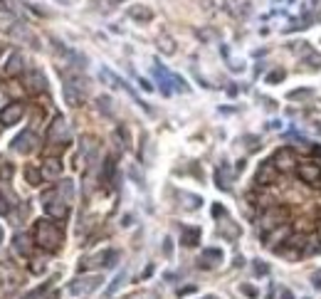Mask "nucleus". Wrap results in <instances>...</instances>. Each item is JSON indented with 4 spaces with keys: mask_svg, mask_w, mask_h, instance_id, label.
Returning <instances> with one entry per match:
<instances>
[{
    "mask_svg": "<svg viewBox=\"0 0 321 299\" xmlns=\"http://www.w3.org/2000/svg\"><path fill=\"white\" fill-rule=\"evenodd\" d=\"M0 242H3V228H0Z\"/></svg>",
    "mask_w": 321,
    "mask_h": 299,
    "instance_id": "obj_36",
    "label": "nucleus"
},
{
    "mask_svg": "<svg viewBox=\"0 0 321 299\" xmlns=\"http://www.w3.org/2000/svg\"><path fill=\"white\" fill-rule=\"evenodd\" d=\"M47 141H52V143H67V141H69V124H67L62 117H57V119L50 124V129H47Z\"/></svg>",
    "mask_w": 321,
    "mask_h": 299,
    "instance_id": "obj_7",
    "label": "nucleus"
},
{
    "mask_svg": "<svg viewBox=\"0 0 321 299\" xmlns=\"http://www.w3.org/2000/svg\"><path fill=\"white\" fill-rule=\"evenodd\" d=\"M272 163H274L279 171H292V166L297 163L292 148H279V151L274 154V161H272Z\"/></svg>",
    "mask_w": 321,
    "mask_h": 299,
    "instance_id": "obj_14",
    "label": "nucleus"
},
{
    "mask_svg": "<svg viewBox=\"0 0 321 299\" xmlns=\"http://www.w3.org/2000/svg\"><path fill=\"white\" fill-rule=\"evenodd\" d=\"M15 252H20V255H27L30 252V238L25 235V233H20V235H15Z\"/></svg>",
    "mask_w": 321,
    "mask_h": 299,
    "instance_id": "obj_21",
    "label": "nucleus"
},
{
    "mask_svg": "<svg viewBox=\"0 0 321 299\" xmlns=\"http://www.w3.org/2000/svg\"><path fill=\"white\" fill-rule=\"evenodd\" d=\"M304 62H306L309 67H314V69H321V55H319V52H314V50H309V52H306Z\"/></svg>",
    "mask_w": 321,
    "mask_h": 299,
    "instance_id": "obj_27",
    "label": "nucleus"
},
{
    "mask_svg": "<svg viewBox=\"0 0 321 299\" xmlns=\"http://www.w3.org/2000/svg\"><path fill=\"white\" fill-rule=\"evenodd\" d=\"M297 176H299L304 183L316 185V183L321 180V168H319L316 163H299V166H297Z\"/></svg>",
    "mask_w": 321,
    "mask_h": 299,
    "instance_id": "obj_10",
    "label": "nucleus"
},
{
    "mask_svg": "<svg viewBox=\"0 0 321 299\" xmlns=\"http://www.w3.org/2000/svg\"><path fill=\"white\" fill-rule=\"evenodd\" d=\"M27 215H30V205H27V203H22V205H20L15 213H10V220L15 222V225H20V222H22V218H27Z\"/></svg>",
    "mask_w": 321,
    "mask_h": 299,
    "instance_id": "obj_25",
    "label": "nucleus"
},
{
    "mask_svg": "<svg viewBox=\"0 0 321 299\" xmlns=\"http://www.w3.org/2000/svg\"><path fill=\"white\" fill-rule=\"evenodd\" d=\"M306 97H311V89H294V92H289V99H292V101L306 99Z\"/></svg>",
    "mask_w": 321,
    "mask_h": 299,
    "instance_id": "obj_30",
    "label": "nucleus"
},
{
    "mask_svg": "<svg viewBox=\"0 0 321 299\" xmlns=\"http://www.w3.org/2000/svg\"><path fill=\"white\" fill-rule=\"evenodd\" d=\"M99 282H101V277H99V275H94V277H79V279L69 282L67 292H69L72 297H82V294H87V292L97 289V287H99Z\"/></svg>",
    "mask_w": 321,
    "mask_h": 299,
    "instance_id": "obj_5",
    "label": "nucleus"
},
{
    "mask_svg": "<svg viewBox=\"0 0 321 299\" xmlns=\"http://www.w3.org/2000/svg\"><path fill=\"white\" fill-rule=\"evenodd\" d=\"M218 185H220L222 191H230V180L225 178V168H222V166L218 168Z\"/></svg>",
    "mask_w": 321,
    "mask_h": 299,
    "instance_id": "obj_29",
    "label": "nucleus"
},
{
    "mask_svg": "<svg viewBox=\"0 0 321 299\" xmlns=\"http://www.w3.org/2000/svg\"><path fill=\"white\" fill-rule=\"evenodd\" d=\"M222 213H225V210H222V205H213V215H215V218H220Z\"/></svg>",
    "mask_w": 321,
    "mask_h": 299,
    "instance_id": "obj_33",
    "label": "nucleus"
},
{
    "mask_svg": "<svg viewBox=\"0 0 321 299\" xmlns=\"http://www.w3.org/2000/svg\"><path fill=\"white\" fill-rule=\"evenodd\" d=\"M284 220H287V210H284V208H272V210H267V213H264L262 225H264L267 230H269V228L274 230L277 225H282Z\"/></svg>",
    "mask_w": 321,
    "mask_h": 299,
    "instance_id": "obj_11",
    "label": "nucleus"
},
{
    "mask_svg": "<svg viewBox=\"0 0 321 299\" xmlns=\"http://www.w3.org/2000/svg\"><path fill=\"white\" fill-rule=\"evenodd\" d=\"M282 80H284V69H274V72L267 74V82L269 84H277V82H282Z\"/></svg>",
    "mask_w": 321,
    "mask_h": 299,
    "instance_id": "obj_28",
    "label": "nucleus"
},
{
    "mask_svg": "<svg viewBox=\"0 0 321 299\" xmlns=\"http://www.w3.org/2000/svg\"><path fill=\"white\" fill-rule=\"evenodd\" d=\"M116 259H119L116 250H101V252L87 257L84 262H82V267L84 270H89V267H111V265H116Z\"/></svg>",
    "mask_w": 321,
    "mask_h": 299,
    "instance_id": "obj_4",
    "label": "nucleus"
},
{
    "mask_svg": "<svg viewBox=\"0 0 321 299\" xmlns=\"http://www.w3.org/2000/svg\"><path fill=\"white\" fill-rule=\"evenodd\" d=\"M129 18L131 20H136V22H151L153 20V10L148 8V5H131L129 8Z\"/></svg>",
    "mask_w": 321,
    "mask_h": 299,
    "instance_id": "obj_17",
    "label": "nucleus"
},
{
    "mask_svg": "<svg viewBox=\"0 0 321 299\" xmlns=\"http://www.w3.org/2000/svg\"><path fill=\"white\" fill-rule=\"evenodd\" d=\"M3 213H8V200H5L3 193H0V215H3Z\"/></svg>",
    "mask_w": 321,
    "mask_h": 299,
    "instance_id": "obj_32",
    "label": "nucleus"
},
{
    "mask_svg": "<svg viewBox=\"0 0 321 299\" xmlns=\"http://www.w3.org/2000/svg\"><path fill=\"white\" fill-rule=\"evenodd\" d=\"M316 131H319V134H321V124H319V121H316Z\"/></svg>",
    "mask_w": 321,
    "mask_h": 299,
    "instance_id": "obj_35",
    "label": "nucleus"
},
{
    "mask_svg": "<svg viewBox=\"0 0 321 299\" xmlns=\"http://www.w3.org/2000/svg\"><path fill=\"white\" fill-rule=\"evenodd\" d=\"M22 80H25V89L32 94H40V92L47 89V77L40 69H27Z\"/></svg>",
    "mask_w": 321,
    "mask_h": 299,
    "instance_id": "obj_6",
    "label": "nucleus"
},
{
    "mask_svg": "<svg viewBox=\"0 0 321 299\" xmlns=\"http://www.w3.org/2000/svg\"><path fill=\"white\" fill-rule=\"evenodd\" d=\"M260 185H272L274 180H277V166L272 163V161H264L262 166H260V171H257V178H255Z\"/></svg>",
    "mask_w": 321,
    "mask_h": 299,
    "instance_id": "obj_13",
    "label": "nucleus"
},
{
    "mask_svg": "<svg viewBox=\"0 0 321 299\" xmlns=\"http://www.w3.org/2000/svg\"><path fill=\"white\" fill-rule=\"evenodd\" d=\"M316 20H321V13H319V15H316Z\"/></svg>",
    "mask_w": 321,
    "mask_h": 299,
    "instance_id": "obj_37",
    "label": "nucleus"
},
{
    "mask_svg": "<svg viewBox=\"0 0 321 299\" xmlns=\"http://www.w3.org/2000/svg\"><path fill=\"white\" fill-rule=\"evenodd\" d=\"M282 299H294V297H292V292H287V289H284V292H282Z\"/></svg>",
    "mask_w": 321,
    "mask_h": 299,
    "instance_id": "obj_34",
    "label": "nucleus"
},
{
    "mask_svg": "<svg viewBox=\"0 0 321 299\" xmlns=\"http://www.w3.org/2000/svg\"><path fill=\"white\" fill-rule=\"evenodd\" d=\"M87 99V80L84 77H69L64 82V101L69 106H82Z\"/></svg>",
    "mask_w": 321,
    "mask_h": 299,
    "instance_id": "obj_2",
    "label": "nucleus"
},
{
    "mask_svg": "<svg viewBox=\"0 0 321 299\" xmlns=\"http://www.w3.org/2000/svg\"><path fill=\"white\" fill-rule=\"evenodd\" d=\"M158 42H160V45H158V47H160V52H166V55H173V52H176V42L171 40V37L160 35V37H158Z\"/></svg>",
    "mask_w": 321,
    "mask_h": 299,
    "instance_id": "obj_24",
    "label": "nucleus"
},
{
    "mask_svg": "<svg viewBox=\"0 0 321 299\" xmlns=\"http://www.w3.org/2000/svg\"><path fill=\"white\" fill-rule=\"evenodd\" d=\"M42 205H45V210H47V215H52V218H67V200L57 193V191H50V193H45L42 196Z\"/></svg>",
    "mask_w": 321,
    "mask_h": 299,
    "instance_id": "obj_3",
    "label": "nucleus"
},
{
    "mask_svg": "<svg viewBox=\"0 0 321 299\" xmlns=\"http://www.w3.org/2000/svg\"><path fill=\"white\" fill-rule=\"evenodd\" d=\"M35 242L45 250H57L62 242V230L55 225L52 220H37L35 225Z\"/></svg>",
    "mask_w": 321,
    "mask_h": 299,
    "instance_id": "obj_1",
    "label": "nucleus"
},
{
    "mask_svg": "<svg viewBox=\"0 0 321 299\" xmlns=\"http://www.w3.org/2000/svg\"><path fill=\"white\" fill-rule=\"evenodd\" d=\"M18 25V18L13 13H0V32H10Z\"/></svg>",
    "mask_w": 321,
    "mask_h": 299,
    "instance_id": "obj_18",
    "label": "nucleus"
},
{
    "mask_svg": "<svg viewBox=\"0 0 321 299\" xmlns=\"http://www.w3.org/2000/svg\"><path fill=\"white\" fill-rule=\"evenodd\" d=\"M22 114H25V106L20 101H13V104L0 109V124H3V126H13V124H18L22 119Z\"/></svg>",
    "mask_w": 321,
    "mask_h": 299,
    "instance_id": "obj_8",
    "label": "nucleus"
},
{
    "mask_svg": "<svg viewBox=\"0 0 321 299\" xmlns=\"http://www.w3.org/2000/svg\"><path fill=\"white\" fill-rule=\"evenodd\" d=\"M227 10L235 18H247L252 10V0H227Z\"/></svg>",
    "mask_w": 321,
    "mask_h": 299,
    "instance_id": "obj_15",
    "label": "nucleus"
},
{
    "mask_svg": "<svg viewBox=\"0 0 321 299\" xmlns=\"http://www.w3.org/2000/svg\"><path fill=\"white\" fill-rule=\"evenodd\" d=\"M319 230H321V222H319Z\"/></svg>",
    "mask_w": 321,
    "mask_h": 299,
    "instance_id": "obj_38",
    "label": "nucleus"
},
{
    "mask_svg": "<svg viewBox=\"0 0 321 299\" xmlns=\"http://www.w3.org/2000/svg\"><path fill=\"white\" fill-rule=\"evenodd\" d=\"M3 72L8 74V77L20 74V72H22V55H20V52H10V57H8L5 64H3Z\"/></svg>",
    "mask_w": 321,
    "mask_h": 299,
    "instance_id": "obj_16",
    "label": "nucleus"
},
{
    "mask_svg": "<svg viewBox=\"0 0 321 299\" xmlns=\"http://www.w3.org/2000/svg\"><path fill=\"white\" fill-rule=\"evenodd\" d=\"M220 262H222V250H218V247H208L203 255H200V259H198V265L203 267V270L215 267V265H220Z\"/></svg>",
    "mask_w": 321,
    "mask_h": 299,
    "instance_id": "obj_12",
    "label": "nucleus"
},
{
    "mask_svg": "<svg viewBox=\"0 0 321 299\" xmlns=\"http://www.w3.org/2000/svg\"><path fill=\"white\" fill-rule=\"evenodd\" d=\"M42 173H45L47 178H57V176L62 173V163H60V161H55V159H50V161H45Z\"/></svg>",
    "mask_w": 321,
    "mask_h": 299,
    "instance_id": "obj_19",
    "label": "nucleus"
},
{
    "mask_svg": "<svg viewBox=\"0 0 321 299\" xmlns=\"http://www.w3.org/2000/svg\"><path fill=\"white\" fill-rule=\"evenodd\" d=\"M255 272H257V275H267V272H269V267L262 262V259H255Z\"/></svg>",
    "mask_w": 321,
    "mask_h": 299,
    "instance_id": "obj_31",
    "label": "nucleus"
},
{
    "mask_svg": "<svg viewBox=\"0 0 321 299\" xmlns=\"http://www.w3.org/2000/svg\"><path fill=\"white\" fill-rule=\"evenodd\" d=\"M124 279H126V272H119V275H116V279H114V282H111V284L106 287V292H104V297H111V294H114V292H116L119 287H121V284H124Z\"/></svg>",
    "mask_w": 321,
    "mask_h": 299,
    "instance_id": "obj_26",
    "label": "nucleus"
},
{
    "mask_svg": "<svg viewBox=\"0 0 321 299\" xmlns=\"http://www.w3.org/2000/svg\"><path fill=\"white\" fill-rule=\"evenodd\" d=\"M208 299H215V297H208Z\"/></svg>",
    "mask_w": 321,
    "mask_h": 299,
    "instance_id": "obj_39",
    "label": "nucleus"
},
{
    "mask_svg": "<svg viewBox=\"0 0 321 299\" xmlns=\"http://www.w3.org/2000/svg\"><path fill=\"white\" fill-rule=\"evenodd\" d=\"M25 178H27L30 185H40V183H42V173H40L35 166H27V168H25Z\"/></svg>",
    "mask_w": 321,
    "mask_h": 299,
    "instance_id": "obj_23",
    "label": "nucleus"
},
{
    "mask_svg": "<svg viewBox=\"0 0 321 299\" xmlns=\"http://www.w3.org/2000/svg\"><path fill=\"white\" fill-rule=\"evenodd\" d=\"M50 287H52L50 282H47V284H40L37 289L27 292V294H25V299H47V294H50Z\"/></svg>",
    "mask_w": 321,
    "mask_h": 299,
    "instance_id": "obj_22",
    "label": "nucleus"
},
{
    "mask_svg": "<svg viewBox=\"0 0 321 299\" xmlns=\"http://www.w3.org/2000/svg\"><path fill=\"white\" fill-rule=\"evenodd\" d=\"M198 240H200V228H185L183 230V245L193 247V245H198Z\"/></svg>",
    "mask_w": 321,
    "mask_h": 299,
    "instance_id": "obj_20",
    "label": "nucleus"
},
{
    "mask_svg": "<svg viewBox=\"0 0 321 299\" xmlns=\"http://www.w3.org/2000/svg\"><path fill=\"white\" fill-rule=\"evenodd\" d=\"M37 148V136L32 134V131H22V134H18L15 139H13V151H18V154H32Z\"/></svg>",
    "mask_w": 321,
    "mask_h": 299,
    "instance_id": "obj_9",
    "label": "nucleus"
}]
</instances>
